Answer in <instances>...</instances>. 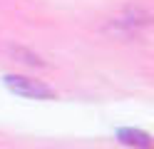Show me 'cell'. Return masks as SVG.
<instances>
[{"label": "cell", "instance_id": "6da1fadb", "mask_svg": "<svg viewBox=\"0 0 154 149\" xmlns=\"http://www.w3.org/2000/svg\"><path fill=\"white\" fill-rule=\"evenodd\" d=\"M3 85L10 89L13 95L25 97V99H55V89L47 87L40 79L32 77H23V75H5Z\"/></svg>", "mask_w": 154, "mask_h": 149}, {"label": "cell", "instance_id": "7a4b0ae2", "mask_svg": "<svg viewBox=\"0 0 154 149\" xmlns=\"http://www.w3.org/2000/svg\"><path fill=\"white\" fill-rule=\"evenodd\" d=\"M117 139L127 147H134V149H152V137L144 129L122 127V129H117Z\"/></svg>", "mask_w": 154, "mask_h": 149}]
</instances>
